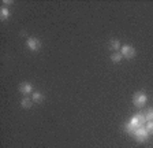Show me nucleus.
I'll return each mask as SVG.
<instances>
[{
	"instance_id": "obj_12",
	"label": "nucleus",
	"mask_w": 153,
	"mask_h": 148,
	"mask_svg": "<svg viewBox=\"0 0 153 148\" xmlns=\"http://www.w3.org/2000/svg\"><path fill=\"white\" fill-rule=\"evenodd\" d=\"M42 99H44V96H42L41 92H34V93H33V102L38 103V102H41Z\"/></svg>"
},
{
	"instance_id": "obj_2",
	"label": "nucleus",
	"mask_w": 153,
	"mask_h": 148,
	"mask_svg": "<svg viewBox=\"0 0 153 148\" xmlns=\"http://www.w3.org/2000/svg\"><path fill=\"white\" fill-rule=\"evenodd\" d=\"M134 136H135V140H137L138 143H143L148 140L149 133H148V130L145 128H138L137 130L134 132Z\"/></svg>"
},
{
	"instance_id": "obj_8",
	"label": "nucleus",
	"mask_w": 153,
	"mask_h": 148,
	"mask_svg": "<svg viewBox=\"0 0 153 148\" xmlns=\"http://www.w3.org/2000/svg\"><path fill=\"white\" fill-rule=\"evenodd\" d=\"M122 59H123V55H122L120 52H115V54H112V56H111V61L114 62V63H119Z\"/></svg>"
},
{
	"instance_id": "obj_10",
	"label": "nucleus",
	"mask_w": 153,
	"mask_h": 148,
	"mask_svg": "<svg viewBox=\"0 0 153 148\" xmlns=\"http://www.w3.org/2000/svg\"><path fill=\"white\" fill-rule=\"evenodd\" d=\"M10 15V11L8 8H6V7H3L1 10H0V18H1V21H6L7 18H8Z\"/></svg>"
},
{
	"instance_id": "obj_11",
	"label": "nucleus",
	"mask_w": 153,
	"mask_h": 148,
	"mask_svg": "<svg viewBox=\"0 0 153 148\" xmlns=\"http://www.w3.org/2000/svg\"><path fill=\"white\" fill-rule=\"evenodd\" d=\"M124 130H126V133H128V135H134V132L137 130V128H134V126L128 122V123L124 125Z\"/></svg>"
},
{
	"instance_id": "obj_14",
	"label": "nucleus",
	"mask_w": 153,
	"mask_h": 148,
	"mask_svg": "<svg viewBox=\"0 0 153 148\" xmlns=\"http://www.w3.org/2000/svg\"><path fill=\"white\" fill-rule=\"evenodd\" d=\"M145 117H146V121H153V108L148 110V113L145 114Z\"/></svg>"
},
{
	"instance_id": "obj_3",
	"label": "nucleus",
	"mask_w": 153,
	"mask_h": 148,
	"mask_svg": "<svg viewBox=\"0 0 153 148\" xmlns=\"http://www.w3.org/2000/svg\"><path fill=\"white\" fill-rule=\"evenodd\" d=\"M146 95L143 93V92H137V93H134L133 96V103L135 104L137 107H142L145 106V103H146Z\"/></svg>"
},
{
	"instance_id": "obj_4",
	"label": "nucleus",
	"mask_w": 153,
	"mask_h": 148,
	"mask_svg": "<svg viewBox=\"0 0 153 148\" xmlns=\"http://www.w3.org/2000/svg\"><path fill=\"white\" fill-rule=\"evenodd\" d=\"M120 49H122L120 54L123 55V58H126V59H133L134 56H135V49H134L133 47H130V45H123Z\"/></svg>"
},
{
	"instance_id": "obj_7",
	"label": "nucleus",
	"mask_w": 153,
	"mask_h": 148,
	"mask_svg": "<svg viewBox=\"0 0 153 148\" xmlns=\"http://www.w3.org/2000/svg\"><path fill=\"white\" fill-rule=\"evenodd\" d=\"M109 48L114 49V51H118V49L122 48V45L118 40H111V41H109Z\"/></svg>"
},
{
	"instance_id": "obj_13",
	"label": "nucleus",
	"mask_w": 153,
	"mask_h": 148,
	"mask_svg": "<svg viewBox=\"0 0 153 148\" xmlns=\"http://www.w3.org/2000/svg\"><path fill=\"white\" fill-rule=\"evenodd\" d=\"M145 129L148 130V133H149V135H153V121H149V122H148V125L145 126Z\"/></svg>"
},
{
	"instance_id": "obj_9",
	"label": "nucleus",
	"mask_w": 153,
	"mask_h": 148,
	"mask_svg": "<svg viewBox=\"0 0 153 148\" xmlns=\"http://www.w3.org/2000/svg\"><path fill=\"white\" fill-rule=\"evenodd\" d=\"M21 104H22L23 108H30V107L33 106V100H30V99H27V97H25V99H22Z\"/></svg>"
},
{
	"instance_id": "obj_6",
	"label": "nucleus",
	"mask_w": 153,
	"mask_h": 148,
	"mask_svg": "<svg viewBox=\"0 0 153 148\" xmlns=\"http://www.w3.org/2000/svg\"><path fill=\"white\" fill-rule=\"evenodd\" d=\"M19 90L26 96V95H29V93H32L33 92V87L29 84V82H22V84L19 85Z\"/></svg>"
},
{
	"instance_id": "obj_5",
	"label": "nucleus",
	"mask_w": 153,
	"mask_h": 148,
	"mask_svg": "<svg viewBox=\"0 0 153 148\" xmlns=\"http://www.w3.org/2000/svg\"><path fill=\"white\" fill-rule=\"evenodd\" d=\"M26 44H27L29 49L30 51H38L40 49V47H41V44H40V41H38V39H34V37H30V39H27V41H26Z\"/></svg>"
},
{
	"instance_id": "obj_1",
	"label": "nucleus",
	"mask_w": 153,
	"mask_h": 148,
	"mask_svg": "<svg viewBox=\"0 0 153 148\" xmlns=\"http://www.w3.org/2000/svg\"><path fill=\"white\" fill-rule=\"evenodd\" d=\"M145 122H146V117H145V114H142V113L135 114V115L130 119V123L134 126V128H137V129L138 128H143Z\"/></svg>"
}]
</instances>
